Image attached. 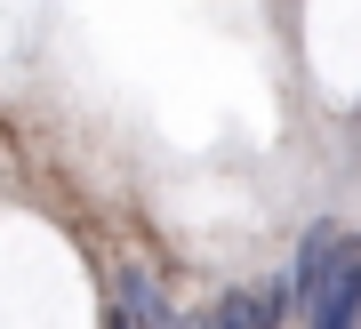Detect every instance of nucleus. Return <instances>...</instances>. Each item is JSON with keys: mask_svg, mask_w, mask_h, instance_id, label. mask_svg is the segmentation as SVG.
<instances>
[{"mask_svg": "<svg viewBox=\"0 0 361 329\" xmlns=\"http://www.w3.org/2000/svg\"><path fill=\"white\" fill-rule=\"evenodd\" d=\"M313 329H361V233L337 241V257H329V289L313 297Z\"/></svg>", "mask_w": 361, "mask_h": 329, "instance_id": "1", "label": "nucleus"}, {"mask_svg": "<svg viewBox=\"0 0 361 329\" xmlns=\"http://www.w3.org/2000/svg\"><path fill=\"white\" fill-rule=\"evenodd\" d=\"M113 329H177V313L161 305V289H153V273L145 265H121V281H113Z\"/></svg>", "mask_w": 361, "mask_h": 329, "instance_id": "2", "label": "nucleus"}, {"mask_svg": "<svg viewBox=\"0 0 361 329\" xmlns=\"http://www.w3.org/2000/svg\"><path fill=\"white\" fill-rule=\"evenodd\" d=\"M217 329H265L257 321V305H249V289H233V297H217V313H209Z\"/></svg>", "mask_w": 361, "mask_h": 329, "instance_id": "3", "label": "nucleus"}, {"mask_svg": "<svg viewBox=\"0 0 361 329\" xmlns=\"http://www.w3.org/2000/svg\"><path fill=\"white\" fill-rule=\"evenodd\" d=\"M177 329H217V321H209V313H177Z\"/></svg>", "mask_w": 361, "mask_h": 329, "instance_id": "4", "label": "nucleus"}]
</instances>
